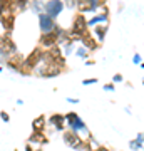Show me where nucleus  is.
Returning a JSON list of instances; mask_svg holds the SVG:
<instances>
[{"mask_svg":"<svg viewBox=\"0 0 144 151\" xmlns=\"http://www.w3.org/2000/svg\"><path fill=\"white\" fill-rule=\"evenodd\" d=\"M62 139H64V143L69 146V148H72V150L85 151V138H82V136H80L79 133H75V131H72V129L64 131Z\"/></svg>","mask_w":144,"mask_h":151,"instance_id":"nucleus-1","label":"nucleus"},{"mask_svg":"<svg viewBox=\"0 0 144 151\" xmlns=\"http://www.w3.org/2000/svg\"><path fill=\"white\" fill-rule=\"evenodd\" d=\"M65 118H67V124H69V129L75 131V133H84L85 139H87V136L91 134L89 133V129H87V126H85V123L80 119V116L77 113H67L65 114Z\"/></svg>","mask_w":144,"mask_h":151,"instance_id":"nucleus-2","label":"nucleus"},{"mask_svg":"<svg viewBox=\"0 0 144 151\" xmlns=\"http://www.w3.org/2000/svg\"><path fill=\"white\" fill-rule=\"evenodd\" d=\"M64 72L65 70L62 67H59L55 64H40L35 69V74L39 77H42V79H52V77H57V76L64 74Z\"/></svg>","mask_w":144,"mask_h":151,"instance_id":"nucleus-3","label":"nucleus"},{"mask_svg":"<svg viewBox=\"0 0 144 151\" xmlns=\"http://www.w3.org/2000/svg\"><path fill=\"white\" fill-rule=\"evenodd\" d=\"M39 29H40V34H52V32H57L60 25L57 24L55 19H52L50 15H47L44 12V14L39 15Z\"/></svg>","mask_w":144,"mask_h":151,"instance_id":"nucleus-4","label":"nucleus"},{"mask_svg":"<svg viewBox=\"0 0 144 151\" xmlns=\"http://www.w3.org/2000/svg\"><path fill=\"white\" fill-rule=\"evenodd\" d=\"M64 9H65L64 0H47L45 2V7H44V12L57 20V17L64 12Z\"/></svg>","mask_w":144,"mask_h":151,"instance_id":"nucleus-5","label":"nucleus"},{"mask_svg":"<svg viewBox=\"0 0 144 151\" xmlns=\"http://www.w3.org/2000/svg\"><path fill=\"white\" fill-rule=\"evenodd\" d=\"M42 49H52L55 45H59V30L57 32H52V34H42L39 37V44Z\"/></svg>","mask_w":144,"mask_h":151,"instance_id":"nucleus-6","label":"nucleus"},{"mask_svg":"<svg viewBox=\"0 0 144 151\" xmlns=\"http://www.w3.org/2000/svg\"><path fill=\"white\" fill-rule=\"evenodd\" d=\"M70 30L72 32H77V34H82L85 32V30H89V25H87V19H85L84 14H75L74 19H72V25H70Z\"/></svg>","mask_w":144,"mask_h":151,"instance_id":"nucleus-7","label":"nucleus"},{"mask_svg":"<svg viewBox=\"0 0 144 151\" xmlns=\"http://www.w3.org/2000/svg\"><path fill=\"white\" fill-rule=\"evenodd\" d=\"M24 62H25V55L20 54V52H17V54H12L10 57H9V60L5 62V65L10 70H14V72H20ZM5 65H4V67H5Z\"/></svg>","mask_w":144,"mask_h":151,"instance_id":"nucleus-8","label":"nucleus"},{"mask_svg":"<svg viewBox=\"0 0 144 151\" xmlns=\"http://www.w3.org/2000/svg\"><path fill=\"white\" fill-rule=\"evenodd\" d=\"M0 49H4L7 52H10V54H17V52H19L17 44L14 42V39H12V34H9V32L2 34V37H0Z\"/></svg>","mask_w":144,"mask_h":151,"instance_id":"nucleus-9","label":"nucleus"},{"mask_svg":"<svg viewBox=\"0 0 144 151\" xmlns=\"http://www.w3.org/2000/svg\"><path fill=\"white\" fill-rule=\"evenodd\" d=\"M49 124H50L55 131H62V133H64L65 124H67V118L60 113H54V114L49 116Z\"/></svg>","mask_w":144,"mask_h":151,"instance_id":"nucleus-10","label":"nucleus"},{"mask_svg":"<svg viewBox=\"0 0 144 151\" xmlns=\"http://www.w3.org/2000/svg\"><path fill=\"white\" fill-rule=\"evenodd\" d=\"M80 44H82L84 47H87L91 52H96L97 49H99V45H101V42H99V40H97L89 30H85V32L82 34V40H80Z\"/></svg>","mask_w":144,"mask_h":151,"instance_id":"nucleus-11","label":"nucleus"},{"mask_svg":"<svg viewBox=\"0 0 144 151\" xmlns=\"http://www.w3.org/2000/svg\"><path fill=\"white\" fill-rule=\"evenodd\" d=\"M0 25H2V30H4V32L12 34V30L15 27V15H14V14H2Z\"/></svg>","mask_w":144,"mask_h":151,"instance_id":"nucleus-12","label":"nucleus"},{"mask_svg":"<svg viewBox=\"0 0 144 151\" xmlns=\"http://www.w3.org/2000/svg\"><path fill=\"white\" fill-rule=\"evenodd\" d=\"M101 24H109V14H104V12H99L96 15H92L91 19H87V25L89 27H96V25H101Z\"/></svg>","mask_w":144,"mask_h":151,"instance_id":"nucleus-13","label":"nucleus"},{"mask_svg":"<svg viewBox=\"0 0 144 151\" xmlns=\"http://www.w3.org/2000/svg\"><path fill=\"white\" fill-rule=\"evenodd\" d=\"M27 143L44 146V145H47V143H49V138L45 136V133H44V131H32V134L29 136Z\"/></svg>","mask_w":144,"mask_h":151,"instance_id":"nucleus-14","label":"nucleus"},{"mask_svg":"<svg viewBox=\"0 0 144 151\" xmlns=\"http://www.w3.org/2000/svg\"><path fill=\"white\" fill-rule=\"evenodd\" d=\"M107 30H109V24L96 25V27H94V37L102 44V42H104V39H106V35H107Z\"/></svg>","mask_w":144,"mask_h":151,"instance_id":"nucleus-15","label":"nucleus"},{"mask_svg":"<svg viewBox=\"0 0 144 151\" xmlns=\"http://www.w3.org/2000/svg\"><path fill=\"white\" fill-rule=\"evenodd\" d=\"M49 123V119L44 116V114H40V116H37V118L32 121V131H44L45 129V124Z\"/></svg>","mask_w":144,"mask_h":151,"instance_id":"nucleus-16","label":"nucleus"},{"mask_svg":"<svg viewBox=\"0 0 144 151\" xmlns=\"http://www.w3.org/2000/svg\"><path fill=\"white\" fill-rule=\"evenodd\" d=\"M44 7H45V0H30V10L34 14H44Z\"/></svg>","mask_w":144,"mask_h":151,"instance_id":"nucleus-17","label":"nucleus"},{"mask_svg":"<svg viewBox=\"0 0 144 151\" xmlns=\"http://www.w3.org/2000/svg\"><path fill=\"white\" fill-rule=\"evenodd\" d=\"M75 55H77L79 59H82V60H87V59H89V55H91V50L80 44L79 47L75 49Z\"/></svg>","mask_w":144,"mask_h":151,"instance_id":"nucleus-18","label":"nucleus"},{"mask_svg":"<svg viewBox=\"0 0 144 151\" xmlns=\"http://www.w3.org/2000/svg\"><path fill=\"white\" fill-rule=\"evenodd\" d=\"M75 44H77V42H74V40H69L67 44H64V45H62V50H64V55H65V57L75 52V49H77V47H75Z\"/></svg>","mask_w":144,"mask_h":151,"instance_id":"nucleus-19","label":"nucleus"},{"mask_svg":"<svg viewBox=\"0 0 144 151\" xmlns=\"http://www.w3.org/2000/svg\"><path fill=\"white\" fill-rule=\"evenodd\" d=\"M64 4H65V9H69V10H77L79 0H64Z\"/></svg>","mask_w":144,"mask_h":151,"instance_id":"nucleus-20","label":"nucleus"},{"mask_svg":"<svg viewBox=\"0 0 144 151\" xmlns=\"http://www.w3.org/2000/svg\"><path fill=\"white\" fill-rule=\"evenodd\" d=\"M129 148H131L133 151H138V150H141V148H143V145H139L136 139H133V141H129Z\"/></svg>","mask_w":144,"mask_h":151,"instance_id":"nucleus-21","label":"nucleus"},{"mask_svg":"<svg viewBox=\"0 0 144 151\" xmlns=\"http://www.w3.org/2000/svg\"><path fill=\"white\" fill-rule=\"evenodd\" d=\"M97 79L96 77H89V79H84L82 81V86H92V84H96Z\"/></svg>","mask_w":144,"mask_h":151,"instance_id":"nucleus-22","label":"nucleus"},{"mask_svg":"<svg viewBox=\"0 0 144 151\" xmlns=\"http://www.w3.org/2000/svg\"><path fill=\"white\" fill-rule=\"evenodd\" d=\"M102 89H104V91H107V92H111V91H114V89H116V84H114V82L104 84V86H102Z\"/></svg>","mask_w":144,"mask_h":151,"instance_id":"nucleus-23","label":"nucleus"},{"mask_svg":"<svg viewBox=\"0 0 144 151\" xmlns=\"http://www.w3.org/2000/svg\"><path fill=\"white\" fill-rule=\"evenodd\" d=\"M133 64H136V65L143 64V59H141V55H139V54H134L133 55Z\"/></svg>","mask_w":144,"mask_h":151,"instance_id":"nucleus-24","label":"nucleus"},{"mask_svg":"<svg viewBox=\"0 0 144 151\" xmlns=\"http://www.w3.org/2000/svg\"><path fill=\"white\" fill-rule=\"evenodd\" d=\"M123 81H124L123 74H114V76H112V82H114V84H117V82H123Z\"/></svg>","mask_w":144,"mask_h":151,"instance_id":"nucleus-25","label":"nucleus"},{"mask_svg":"<svg viewBox=\"0 0 144 151\" xmlns=\"http://www.w3.org/2000/svg\"><path fill=\"white\" fill-rule=\"evenodd\" d=\"M136 141H138L139 145L144 146V133H138V136H136Z\"/></svg>","mask_w":144,"mask_h":151,"instance_id":"nucleus-26","label":"nucleus"},{"mask_svg":"<svg viewBox=\"0 0 144 151\" xmlns=\"http://www.w3.org/2000/svg\"><path fill=\"white\" fill-rule=\"evenodd\" d=\"M2 121H4V123H9V121H10V116H9L5 111H2Z\"/></svg>","mask_w":144,"mask_h":151,"instance_id":"nucleus-27","label":"nucleus"},{"mask_svg":"<svg viewBox=\"0 0 144 151\" xmlns=\"http://www.w3.org/2000/svg\"><path fill=\"white\" fill-rule=\"evenodd\" d=\"M67 103H70V104H77V103H79V99H77V97H67Z\"/></svg>","mask_w":144,"mask_h":151,"instance_id":"nucleus-28","label":"nucleus"},{"mask_svg":"<svg viewBox=\"0 0 144 151\" xmlns=\"http://www.w3.org/2000/svg\"><path fill=\"white\" fill-rule=\"evenodd\" d=\"M94 151H111V150L106 148V146H97V148H94Z\"/></svg>","mask_w":144,"mask_h":151,"instance_id":"nucleus-29","label":"nucleus"},{"mask_svg":"<svg viewBox=\"0 0 144 151\" xmlns=\"http://www.w3.org/2000/svg\"><path fill=\"white\" fill-rule=\"evenodd\" d=\"M84 64H85V65H94V64H96V60H94V59H87Z\"/></svg>","mask_w":144,"mask_h":151,"instance_id":"nucleus-30","label":"nucleus"},{"mask_svg":"<svg viewBox=\"0 0 144 151\" xmlns=\"http://www.w3.org/2000/svg\"><path fill=\"white\" fill-rule=\"evenodd\" d=\"M141 67H143V69H144V60H143V64H141Z\"/></svg>","mask_w":144,"mask_h":151,"instance_id":"nucleus-31","label":"nucleus"},{"mask_svg":"<svg viewBox=\"0 0 144 151\" xmlns=\"http://www.w3.org/2000/svg\"><path fill=\"white\" fill-rule=\"evenodd\" d=\"M106 2H107V0H106Z\"/></svg>","mask_w":144,"mask_h":151,"instance_id":"nucleus-32","label":"nucleus"}]
</instances>
